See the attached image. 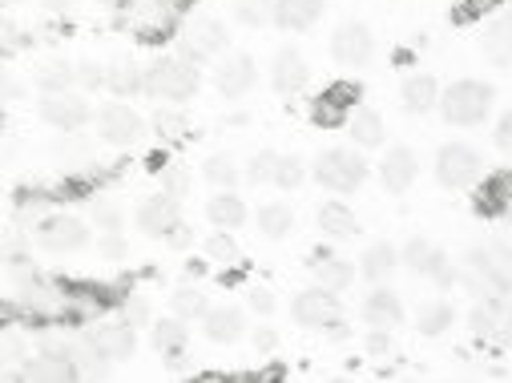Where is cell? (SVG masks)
<instances>
[{"instance_id": "cell-1", "label": "cell", "mask_w": 512, "mask_h": 383, "mask_svg": "<svg viewBox=\"0 0 512 383\" xmlns=\"http://www.w3.org/2000/svg\"><path fill=\"white\" fill-rule=\"evenodd\" d=\"M460 291H468L472 299H488V295H512V242L508 238H488L480 246H472L460 263Z\"/></svg>"}, {"instance_id": "cell-2", "label": "cell", "mask_w": 512, "mask_h": 383, "mask_svg": "<svg viewBox=\"0 0 512 383\" xmlns=\"http://www.w3.org/2000/svg\"><path fill=\"white\" fill-rule=\"evenodd\" d=\"M202 85V69L186 53H166L146 65V97L154 101H190Z\"/></svg>"}, {"instance_id": "cell-3", "label": "cell", "mask_w": 512, "mask_h": 383, "mask_svg": "<svg viewBox=\"0 0 512 383\" xmlns=\"http://www.w3.org/2000/svg\"><path fill=\"white\" fill-rule=\"evenodd\" d=\"M492 85L488 81H476V77H464V81H452L444 93H440V113L448 125H460V130H472V125L488 121L492 113Z\"/></svg>"}, {"instance_id": "cell-4", "label": "cell", "mask_w": 512, "mask_h": 383, "mask_svg": "<svg viewBox=\"0 0 512 383\" xmlns=\"http://www.w3.org/2000/svg\"><path fill=\"white\" fill-rule=\"evenodd\" d=\"M315 182L323 186V190H331V194H355L363 182H367V158L359 154V146L355 150H347V146H331V150H323L319 158H315Z\"/></svg>"}, {"instance_id": "cell-5", "label": "cell", "mask_w": 512, "mask_h": 383, "mask_svg": "<svg viewBox=\"0 0 512 383\" xmlns=\"http://www.w3.org/2000/svg\"><path fill=\"white\" fill-rule=\"evenodd\" d=\"M400 259H404V267H408L412 275H420V279H432L440 291L456 287V279H460V263H452L448 254H444V250H440L432 238H424V234H412V238L404 242Z\"/></svg>"}, {"instance_id": "cell-6", "label": "cell", "mask_w": 512, "mask_h": 383, "mask_svg": "<svg viewBox=\"0 0 512 383\" xmlns=\"http://www.w3.org/2000/svg\"><path fill=\"white\" fill-rule=\"evenodd\" d=\"M97 138L113 150H134L146 142V117L130 101L117 97V101L101 105V113H97Z\"/></svg>"}, {"instance_id": "cell-7", "label": "cell", "mask_w": 512, "mask_h": 383, "mask_svg": "<svg viewBox=\"0 0 512 383\" xmlns=\"http://www.w3.org/2000/svg\"><path fill=\"white\" fill-rule=\"evenodd\" d=\"M436 178L448 190H472L484 178V154L468 142H448L436 154Z\"/></svg>"}, {"instance_id": "cell-8", "label": "cell", "mask_w": 512, "mask_h": 383, "mask_svg": "<svg viewBox=\"0 0 512 383\" xmlns=\"http://www.w3.org/2000/svg\"><path fill=\"white\" fill-rule=\"evenodd\" d=\"M178 45L194 61H214L230 49V29L218 17H186L178 29Z\"/></svg>"}, {"instance_id": "cell-9", "label": "cell", "mask_w": 512, "mask_h": 383, "mask_svg": "<svg viewBox=\"0 0 512 383\" xmlns=\"http://www.w3.org/2000/svg\"><path fill=\"white\" fill-rule=\"evenodd\" d=\"M37 113H41L45 125H53V130H61V134H77V130H85V125H89V93H81V89L41 93Z\"/></svg>"}, {"instance_id": "cell-10", "label": "cell", "mask_w": 512, "mask_h": 383, "mask_svg": "<svg viewBox=\"0 0 512 383\" xmlns=\"http://www.w3.org/2000/svg\"><path fill=\"white\" fill-rule=\"evenodd\" d=\"M291 319L299 327H307V331H327L335 319H343V303H339L335 291L315 283V287H307V291H299L291 299Z\"/></svg>"}, {"instance_id": "cell-11", "label": "cell", "mask_w": 512, "mask_h": 383, "mask_svg": "<svg viewBox=\"0 0 512 383\" xmlns=\"http://www.w3.org/2000/svg\"><path fill=\"white\" fill-rule=\"evenodd\" d=\"M359 97H363V89L355 81H335L311 101V121L319 125V130H339V125H347Z\"/></svg>"}, {"instance_id": "cell-12", "label": "cell", "mask_w": 512, "mask_h": 383, "mask_svg": "<svg viewBox=\"0 0 512 383\" xmlns=\"http://www.w3.org/2000/svg\"><path fill=\"white\" fill-rule=\"evenodd\" d=\"M37 242L49 254H77L89 242V222H81L77 214H45L37 222Z\"/></svg>"}, {"instance_id": "cell-13", "label": "cell", "mask_w": 512, "mask_h": 383, "mask_svg": "<svg viewBox=\"0 0 512 383\" xmlns=\"http://www.w3.org/2000/svg\"><path fill=\"white\" fill-rule=\"evenodd\" d=\"M331 57L335 65L343 69H363L371 57H375V37L363 21H343L335 33H331Z\"/></svg>"}, {"instance_id": "cell-14", "label": "cell", "mask_w": 512, "mask_h": 383, "mask_svg": "<svg viewBox=\"0 0 512 383\" xmlns=\"http://www.w3.org/2000/svg\"><path fill=\"white\" fill-rule=\"evenodd\" d=\"M89 339H93V347L101 351V359H109V363H125V359H134V351H138V327L125 323L121 315L93 323Z\"/></svg>"}, {"instance_id": "cell-15", "label": "cell", "mask_w": 512, "mask_h": 383, "mask_svg": "<svg viewBox=\"0 0 512 383\" xmlns=\"http://www.w3.org/2000/svg\"><path fill=\"white\" fill-rule=\"evenodd\" d=\"M134 222H138V230H142L146 238H166V234L182 222V202H178L174 194L158 190V194H150V198L138 202Z\"/></svg>"}, {"instance_id": "cell-16", "label": "cell", "mask_w": 512, "mask_h": 383, "mask_svg": "<svg viewBox=\"0 0 512 383\" xmlns=\"http://www.w3.org/2000/svg\"><path fill=\"white\" fill-rule=\"evenodd\" d=\"M254 81H259V65H254V57H246V53H230L214 69V89L226 101H242L254 89Z\"/></svg>"}, {"instance_id": "cell-17", "label": "cell", "mask_w": 512, "mask_h": 383, "mask_svg": "<svg viewBox=\"0 0 512 383\" xmlns=\"http://www.w3.org/2000/svg\"><path fill=\"white\" fill-rule=\"evenodd\" d=\"M420 178V162H416V150L412 146H388L379 158V182L383 190L392 194H408Z\"/></svg>"}, {"instance_id": "cell-18", "label": "cell", "mask_w": 512, "mask_h": 383, "mask_svg": "<svg viewBox=\"0 0 512 383\" xmlns=\"http://www.w3.org/2000/svg\"><path fill=\"white\" fill-rule=\"evenodd\" d=\"M472 210L480 218H504L512 210V174L508 170H496V174H484L476 186H472Z\"/></svg>"}, {"instance_id": "cell-19", "label": "cell", "mask_w": 512, "mask_h": 383, "mask_svg": "<svg viewBox=\"0 0 512 383\" xmlns=\"http://www.w3.org/2000/svg\"><path fill=\"white\" fill-rule=\"evenodd\" d=\"M363 319H367V327L396 331L404 323V299L388 283H371V291L363 295Z\"/></svg>"}, {"instance_id": "cell-20", "label": "cell", "mask_w": 512, "mask_h": 383, "mask_svg": "<svg viewBox=\"0 0 512 383\" xmlns=\"http://www.w3.org/2000/svg\"><path fill=\"white\" fill-rule=\"evenodd\" d=\"M307 81H311V69H307V57L299 53V49H279L275 53V61H271V85H275V93H283V97H295V93H303L307 89Z\"/></svg>"}, {"instance_id": "cell-21", "label": "cell", "mask_w": 512, "mask_h": 383, "mask_svg": "<svg viewBox=\"0 0 512 383\" xmlns=\"http://www.w3.org/2000/svg\"><path fill=\"white\" fill-rule=\"evenodd\" d=\"M198 323H202V335H206L210 343H218V347L238 343V339L246 335V311H242V307H230V303L210 307Z\"/></svg>"}, {"instance_id": "cell-22", "label": "cell", "mask_w": 512, "mask_h": 383, "mask_svg": "<svg viewBox=\"0 0 512 383\" xmlns=\"http://www.w3.org/2000/svg\"><path fill=\"white\" fill-rule=\"evenodd\" d=\"M347 138L359 146V150H379L383 138H388V125H383V113L371 109V105H355L351 117H347Z\"/></svg>"}, {"instance_id": "cell-23", "label": "cell", "mask_w": 512, "mask_h": 383, "mask_svg": "<svg viewBox=\"0 0 512 383\" xmlns=\"http://www.w3.org/2000/svg\"><path fill=\"white\" fill-rule=\"evenodd\" d=\"M400 267H404V259H400V250H396L392 242H371V246H363V254H359V275H363L367 283H388Z\"/></svg>"}, {"instance_id": "cell-24", "label": "cell", "mask_w": 512, "mask_h": 383, "mask_svg": "<svg viewBox=\"0 0 512 383\" xmlns=\"http://www.w3.org/2000/svg\"><path fill=\"white\" fill-rule=\"evenodd\" d=\"M311 275H315V283L319 287H327V291H335V295H343L351 283H355V275H359V267L355 263H347L343 254H311Z\"/></svg>"}, {"instance_id": "cell-25", "label": "cell", "mask_w": 512, "mask_h": 383, "mask_svg": "<svg viewBox=\"0 0 512 383\" xmlns=\"http://www.w3.org/2000/svg\"><path fill=\"white\" fill-rule=\"evenodd\" d=\"M246 202H242V194L230 186V190H214L210 198H206V222L214 226V230H238L242 222H246Z\"/></svg>"}, {"instance_id": "cell-26", "label": "cell", "mask_w": 512, "mask_h": 383, "mask_svg": "<svg viewBox=\"0 0 512 383\" xmlns=\"http://www.w3.org/2000/svg\"><path fill=\"white\" fill-rule=\"evenodd\" d=\"M105 89L113 97H121V101L146 93V65H138L134 57H121V61L105 65Z\"/></svg>"}, {"instance_id": "cell-27", "label": "cell", "mask_w": 512, "mask_h": 383, "mask_svg": "<svg viewBox=\"0 0 512 383\" xmlns=\"http://www.w3.org/2000/svg\"><path fill=\"white\" fill-rule=\"evenodd\" d=\"M327 0H275V25L287 33H307L323 17Z\"/></svg>"}, {"instance_id": "cell-28", "label": "cell", "mask_w": 512, "mask_h": 383, "mask_svg": "<svg viewBox=\"0 0 512 383\" xmlns=\"http://www.w3.org/2000/svg\"><path fill=\"white\" fill-rule=\"evenodd\" d=\"M400 101L416 117L420 113H432V109H440V81L432 73H408L404 85H400Z\"/></svg>"}, {"instance_id": "cell-29", "label": "cell", "mask_w": 512, "mask_h": 383, "mask_svg": "<svg viewBox=\"0 0 512 383\" xmlns=\"http://www.w3.org/2000/svg\"><path fill=\"white\" fill-rule=\"evenodd\" d=\"M315 218H319L323 238H331V242H343V238H355V234H359V218H355V210H351L347 202H339V198L323 202Z\"/></svg>"}, {"instance_id": "cell-30", "label": "cell", "mask_w": 512, "mask_h": 383, "mask_svg": "<svg viewBox=\"0 0 512 383\" xmlns=\"http://www.w3.org/2000/svg\"><path fill=\"white\" fill-rule=\"evenodd\" d=\"M150 339H154V351H162L166 359H178L190 343V327H186L182 315H166V319L150 323Z\"/></svg>"}, {"instance_id": "cell-31", "label": "cell", "mask_w": 512, "mask_h": 383, "mask_svg": "<svg viewBox=\"0 0 512 383\" xmlns=\"http://www.w3.org/2000/svg\"><path fill=\"white\" fill-rule=\"evenodd\" d=\"M480 49H484V57H488L492 65H512V13H500V17L484 29Z\"/></svg>"}, {"instance_id": "cell-32", "label": "cell", "mask_w": 512, "mask_h": 383, "mask_svg": "<svg viewBox=\"0 0 512 383\" xmlns=\"http://www.w3.org/2000/svg\"><path fill=\"white\" fill-rule=\"evenodd\" d=\"M254 222H259V234L271 238V242H283L291 230H295V210L287 202H263L259 214H254Z\"/></svg>"}, {"instance_id": "cell-33", "label": "cell", "mask_w": 512, "mask_h": 383, "mask_svg": "<svg viewBox=\"0 0 512 383\" xmlns=\"http://www.w3.org/2000/svg\"><path fill=\"white\" fill-rule=\"evenodd\" d=\"M170 311L182 315L186 323H194V319H202V315L210 311V299H206V291H202L194 279H186V283L174 287V295H170Z\"/></svg>"}, {"instance_id": "cell-34", "label": "cell", "mask_w": 512, "mask_h": 383, "mask_svg": "<svg viewBox=\"0 0 512 383\" xmlns=\"http://www.w3.org/2000/svg\"><path fill=\"white\" fill-rule=\"evenodd\" d=\"M452 323H456V311H452L448 299H428V303H420V311H416V327H420L424 335H444Z\"/></svg>"}, {"instance_id": "cell-35", "label": "cell", "mask_w": 512, "mask_h": 383, "mask_svg": "<svg viewBox=\"0 0 512 383\" xmlns=\"http://www.w3.org/2000/svg\"><path fill=\"white\" fill-rule=\"evenodd\" d=\"M202 250H206V259H210L218 271H234V267H238V242L230 238V230H214V234L202 242Z\"/></svg>"}, {"instance_id": "cell-36", "label": "cell", "mask_w": 512, "mask_h": 383, "mask_svg": "<svg viewBox=\"0 0 512 383\" xmlns=\"http://www.w3.org/2000/svg\"><path fill=\"white\" fill-rule=\"evenodd\" d=\"M41 93H61V89H77V65L69 61H45L37 73Z\"/></svg>"}, {"instance_id": "cell-37", "label": "cell", "mask_w": 512, "mask_h": 383, "mask_svg": "<svg viewBox=\"0 0 512 383\" xmlns=\"http://www.w3.org/2000/svg\"><path fill=\"white\" fill-rule=\"evenodd\" d=\"M89 222L97 226V230H121V222H125V210H121V202L117 198H109V194H93L89 198Z\"/></svg>"}, {"instance_id": "cell-38", "label": "cell", "mask_w": 512, "mask_h": 383, "mask_svg": "<svg viewBox=\"0 0 512 383\" xmlns=\"http://www.w3.org/2000/svg\"><path fill=\"white\" fill-rule=\"evenodd\" d=\"M202 178H206L214 190H230V186L242 178V170L234 166L230 154H210V158L202 162Z\"/></svg>"}, {"instance_id": "cell-39", "label": "cell", "mask_w": 512, "mask_h": 383, "mask_svg": "<svg viewBox=\"0 0 512 383\" xmlns=\"http://www.w3.org/2000/svg\"><path fill=\"white\" fill-rule=\"evenodd\" d=\"M230 5L246 29H263L275 21V0H230Z\"/></svg>"}, {"instance_id": "cell-40", "label": "cell", "mask_w": 512, "mask_h": 383, "mask_svg": "<svg viewBox=\"0 0 512 383\" xmlns=\"http://www.w3.org/2000/svg\"><path fill=\"white\" fill-rule=\"evenodd\" d=\"M275 170H279V154L275 150H259L246 162V182L250 186H275Z\"/></svg>"}, {"instance_id": "cell-41", "label": "cell", "mask_w": 512, "mask_h": 383, "mask_svg": "<svg viewBox=\"0 0 512 383\" xmlns=\"http://www.w3.org/2000/svg\"><path fill=\"white\" fill-rule=\"evenodd\" d=\"M303 178H307V166H303V158H295V154H279L275 186H279V190H299V186H303Z\"/></svg>"}, {"instance_id": "cell-42", "label": "cell", "mask_w": 512, "mask_h": 383, "mask_svg": "<svg viewBox=\"0 0 512 383\" xmlns=\"http://www.w3.org/2000/svg\"><path fill=\"white\" fill-rule=\"evenodd\" d=\"M117 315L125 319V323H134V327H150L154 323V315H150V303H146V295H125V303L117 307Z\"/></svg>"}, {"instance_id": "cell-43", "label": "cell", "mask_w": 512, "mask_h": 383, "mask_svg": "<svg viewBox=\"0 0 512 383\" xmlns=\"http://www.w3.org/2000/svg\"><path fill=\"white\" fill-rule=\"evenodd\" d=\"M77 89H81V93H97V89H105V65H97V61H81V65H77Z\"/></svg>"}, {"instance_id": "cell-44", "label": "cell", "mask_w": 512, "mask_h": 383, "mask_svg": "<svg viewBox=\"0 0 512 383\" xmlns=\"http://www.w3.org/2000/svg\"><path fill=\"white\" fill-rule=\"evenodd\" d=\"M246 307L254 311V315H275V307H279V299H275V291L271 287H246Z\"/></svg>"}, {"instance_id": "cell-45", "label": "cell", "mask_w": 512, "mask_h": 383, "mask_svg": "<svg viewBox=\"0 0 512 383\" xmlns=\"http://www.w3.org/2000/svg\"><path fill=\"white\" fill-rule=\"evenodd\" d=\"M162 190L182 202V198L190 194V174H186L182 166H166V170H162Z\"/></svg>"}, {"instance_id": "cell-46", "label": "cell", "mask_w": 512, "mask_h": 383, "mask_svg": "<svg viewBox=\"0 0 512 383\" xmlns=\"http://www.w3.org/2000/svg\"><path fill=\"white\" fill-rule=\"evenodd\" d=\"M500 5H508V0H464V5L456 9V21H480V17L496 13Z\"/></svg>"}, {"instance_id": "cell-47", "label": "cell", "mask_w": 512, "mask_h": 383, "mask_svg": "<svg viewBox=\"0 0 512 383\" xmlns=\"http://www.w3.org/2000/svg\"><path fill=\"white\" fill-rule=\"evenodd\" d=\"M154 5H158V13H162L170 25H178V29H182V21L190 17V9L198 5V0H154Z\"/></svg>"}, {"instance_id": "cell-48", "label": "cell", "mask_w": 512, "mask_h": 383, "mask_svg": "<svg viewBox=\"0 0 512 383\" xmlns=\"http://www.w3.org/2000/svg\"><path fill=\"white\" fill-rule=\"evenodd\" d=\"M154 134H162V142H178L186 134V121L174 117V113H158L154 117Z\"/></svg>"}, {"instance_id": "cell-49", "label": "cell", "mask_w": 512, "mask_h": 383, "mask_svg": "<svg viewBox=\"0 0 512 383\" xmlns=\"http://www.w3.org/2000/svg\"><path fill=\"white\" fill-rule=\"evenodd\" d=\"M492 146H496L500 154H512V109L496 117V125H492Z\"/></svg>"}, {"instance_id": "cell-50", "label": "cell", "mask_w": 512, "mask_h": 383, "mask_svg": "<svg viewBox=\"0 0 512 383\" xmlns=\"http://www.w3.org/2000/svg\"><path fill=\"white\" fill-rule=\"evenodd\" d=\"M101 259H109V263H121V259H125V238H121V230H101Z\"/></svg>"}, {"instance_id": "cell-51", "label": "cell", "mask_w": 512, "mask_h": 383, "mask_svg": "<svg viewBox=\"0 0 512 383\" xmlns=\"http://www.w3.org/2000/svg\"><path fill=\"white\" fill-rule=\"evenodd\" d=\"M392 351V331L388 327H371L367 331V355H388Z\"/></svg>"}, {"instance_id": "cell-52", "label": "cell", "mask_w": 512, "mask_h": 383, "mask_svg": "<svg viewBox=\"0 0 512 383\" xmlns=\"http://www.w3.org/2000/svg\"><path fill=\"white\" fill-rule=\"evenodd\" d=\"M162 242H166L170 250H190V246H194V230H190L186 222H178V226H174V230H170Z\"/></svg>"}, {"instance_id": "cell-53", "label": "cell", "mask_w": 512, "mask_h": 383, "mask_svg": "<svg viewBox=\"0 0 512 383\" xmlns=\"http://www.w3.org/2000/svg\"><path fill=\"white\" fill-rule=\"evenodd\" d=\"M250 339H254V347H259V351H275V343H279V335H275L271 327H259Z\"/></svg>"}, {"instance_id": "cell-54", "label": "cell", "mask_w": 512, "mask_h": 383, "mask_svg": "<svg viewBox=\"0 0 512 383\" xmlns=\"http://www.w3.org/2000/svg\"><path fill=\"white\" fill-rule=\"evenodd\" d=\"M21 97H25V89H21V85H17V77L9 73V77H5V109H13Z\"/></svg>"}, {"instance_id": "cell-55", "label": "cell", "mask_w": 512, "mask_h": 383, "mask_svg": "<svg viewBox=\"0 0 512 383\" xmlns=\"http://www.w3.org/2000/svg\"><path fill=\"white\" fill-rule=\"evenodd\" d=\"M0 33H5V41H0V45H5V57H13L17 53V29H13V21H5V29H0Z\"/></svg>"}, {"instance_id": "cell-56", "label": "cell", "mask_w": 512, "mask_h": 383, "mask_svg": "<svg viewBox=\"0 0 512 383\" xmlns=\"http://www.w3.org/2000/svg\"><path fill=\"white\" fill-rule=\"evenodd\" d=\"M206 267H210V259H190V267H186V279H202V275H206Z\"/></svg>"}, {"instance_id": "cell-57", "label": "cell", "mask_w": 512, "mask_h": 383, "mask_svg": "<svg viewBox=\"0 0 512 383\" xmlns=\"http://www.w3.org/2000/svg\"><path fill=\"white\" fill-rule=\"evenodd\" d=\"M41 5H45V9H53V13H65V9H73V5H77V0H41Z\"/></svg>"}, {"instance_id": "cell-58", "label": "cell", "mask_w": 512, "mask_h": 383, "mask_svg": "<svg viewBox=\"0 0 512 383\" xmlns=\"http://www.w3.org/2000/svg\"><path fill=\"white\" fill-rule=\"evenodd\" d=\"M504 226H508V230H512V210H508V214H504Z\"/></svg>"}, {"instance_id": "cell-59", "label": "cell", "mask_w": 512, "mask_h": 383, "mask_svg": "<svg viewBox=\"0 0 512 383\" xmlns=\"http://www.w3.org/2000/svg\"><path fill=\"white\" fill-rule=\"evenodd\" d=\"M105 5H125V0H105Z\"/></svg>"}, {"instance_id": "cell-60", "label": "cell", "mask_w": 512, "mask_h": 383, "mask_svg": "<svg viewBox=\"0 0 512 383\" xmlns=\"http://www.w3.org/2000/svg\"><path fill=\"white\" fill-rule=\"evenodd\" d=\"M13 5H17V0H5V9H13Z\"/></svg>"}]
</instances>
